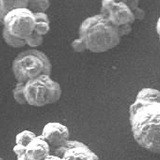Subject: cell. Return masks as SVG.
Returning <instances> with one entry per match:
<instances>
[{
  "label": "cell",
  "mask_w": 160,
  "mask_h": 160,
  "mask_svg": "<svg viewBox=\"0 0 160 160\" xmlns=\"http://www.w3.org/2000/svg\"><path fill=\"white\" fill-rule=\"evenodd\" d=\"M129 121L134 140L142 148L160 154V102L133 101Z\"/></svg>",
  "instance_id": "1"
},
{
  "label": "cell",
  "mask_w": 160,
  "mask_h": 160,
  "mask_svg": "<svg viewBox=\"0 0 160 160\" xmlns=\"http://www.w3.org/2000/svg\"><path fill=\"white\" fill-rule=\"evenodd\" d=\"M79 38L86 44V48L93 53L106 52L116 47L121 36L118 28L112 25L101 13L84 19L79 26Z\"/></svg>",
  "instance_id": "2"
},
{
  "label": "cell",
  "mask_w": 160,
  "mask_h": 160,
  "mask_svg": "<svg viewBox=\"0 0 160 160\" xmlns=\"http://www.w3.org/2000/svg\"><path fill=\"white\" fill-rule=\"evenodd\" d=\"M52 65L48 56L37 49H27L17 54L12 62V73L16 82L27 83L42 75H50Z\"/></svg>",
  "instance_id": "3"
},
{
  "label": "cell",
  "mask_w": 160,
  "mask_h": 160,
  "mask_svg": "<svg viewBox=\"0 0 160 160\" xmlns=\"http://www.w3.org/2000/svg\"><path fill=\"white\" fill-rule=\"evenodd\" d=\"M60 84L50 75H42L25 83L24 96L30 106L43 107L57 102L61 97Z\"/></svg>",
  "instance_id": "4"
},
{
  "label": "cell",
  "mask_w": 160,
  "mask_h": 160,
  "mask_svg": "<svg viewBox=\"0 0 160 160\" xmlns=\"http://www.w3.org/2000/svg\"><path fill=\"white\" fill-rule=\"evenodd\" d=\"M36 20L28 8L13 9L3 20V29L13 36L25 40L34 32Z\"/></svg>",
  "instance_id": "5"
},
{
  "label": "cell",
  "mask_w": 160,
  "mask_h": 160,
  "mask_svg": "<svg viewBox=\"0 0 160 160\" xmlns=\"http://www.w3.org/2000/svg\"><path fill=\"white\" fill-rule=\"evenodd\" d=\"M100 13L117 28L123 25H132L135 21L132 10L125 1L103 0L101 2Z\"/></svg>",
  "instance_id": "6"
},
{
  "label": "cell",
  "mask_w": 160,
  "mask_h": 160,
  "mask_svg": "<svg viewBox=\"0 0 160 160\" xmlns=\"http://www.w3.org/2000/svg\"><path fill=\"white\" fill-rule=\"evenodd\" d=\"M54 155L62 160H99V157L86 144L76 140H68L61 147L53 150Z\"/></svg>",
  "instance_id": "7"
},
{
  "label": "cell",
  "mask_w": 160,
  "mask_h": 160,
  "mask_svg": "<svg viewBox=\"0 0 160 160\" xmlns=\"http://www.w3.org/2000/svg\"><path fill=\"white\" fill-rule=\"evenodd\" d=\"M41 136L52 150L61 147L69 140V130L67 126L58 122H49L44 125Z\"/></svg>",
  "instance_id": "8"
},
{
  "label": "cell",
  "mask_w": 160,
  "mask_h": 160,
  "mask_svg": "<svg viewBox=\"0 0 160 160\" xmlns=\"http://www.w3.org/2000/svg\"><path fill=\"white\" fill-rule=\"evenodd\" d=\"M51 147L41 135L35 137L25 149V155L30 160H44L50 155Z\"/></svg>",
  "instance_id": "9"
},
{
  "label": "cell",
  "mask_w": 160,
  "mask_h": 160,
  "mask_svg": "<svg viewBox=\"0 0 160 160\" xmlns=\"http://www.w3.org/2000/svg\"><path fill=\"white\" fill-rule=\"evenodd\" d=\"M135 101L160 102V90L155 88H142L137 93Z\"/></svg>",
  "instance_id": "10"
},
{
  "label": "cell",
  "mask_w": 160,
  "mask_h": 160,
  "mask_svg": "<svg viewBox=\"0 0 160 160\" xmlns=\"http://www.w3.org/2000/svg\"><path fill=\"white\" fill-rule=\"evenodd\" d=\"M36 136L37 135L32 131H29V130H23V131L19 132L16 135V137H15V144L26 148L28 146V144L31 142Z\"/></svg>",
  "instance_id": "11"
},
{
  "label": "cell",
  "mask_w": 160,
  "mask_h": 160,
  "mask_svg": "<svg viewBox=\"0 0 160 160\" xmlns=\"http://www.w3.org/2000/svg\"><path fill=\"white\" fill-rule=\"evenodd\" d=\"M2 37L4 42L6 43L8 46L10 47H13V48H22L24 46H26V42L25 40L22 39H19L17 37L13 36L10 33H8L6 30H2Z\"/></svg>",
  "instance_id": "12"
},
{
  "label": "cell",
  "mask_w": 160,
  "mask_h": 160,
  "mask_svg": "<svg viewBox=\"0 0 160 160\" xmlns=\"http://www.w3.org/2000/svg\"><path fill=\"white\" fill-rule=\"evenodd\" d=\"M49 6L50 2L48 0H29L28 9L33 13H46Z\"/></svg>",
  "instance_id": "13"
},
{
  "label": "cell",
  "mask_w": 160,
  "mask_h": 160,
  "mask_svg": "<svg viewBox=\"0 0 160 160\" xmlns=\"http://www.w3.org/2000/svg\"><path fill=\"white\" fill-rule=\"evenodd\" d=\"M24 87H25V83L16 82V84H15V86L12 90L13 99L20 105L27 104L26 99H25V96H24Z\"/></svg>",
  "instance_id": "14"
},
{
  "label": "cell",
  "mask_w": 160,
  "mask_h": 160,
  "mask_svg": "<svg viewBox=\"0 0 160 160\" xmlns=\"http://www.w3.org/2000/svg\"><path fill=\"white\" fill-rule=\"evenodd\" d=\"M43 40V36L37 34L36 32H33L30 36L25 39V42H26L27 46H29L31 49H35L36 47H39L40 45H42Z\"/></svg>",
  "instance_id": "15"
},
{
  "label": "cell",
  "mask_w": 160,
  "mask_h": 160,
  "mask_svg": "<svg viewBox=\"0 0 160 160\" xmlns=\"http://www.w3.org/2000/svg\"><path fill=\"white\" fill-rule=\"evenodd\" d=\"M13 10L12 0H0V19L4 20L5 16Z\"/></svg>",
  "instance_id": "16"
},
{
  "label": "cell",
  "mask_w": 160,
  "mask_h": 160,
  "mask_svg": "<svg viewBox=\"0 0 160 160\" xmlns=\"http://www.w3.org/2000/svg\"><path fill=\"white\" fill-rule=\"evenodd\" d=\"M50 31V22H36L34 28V32L44 37Z\"/></svg>",
  "instance_id": "17"
},
{
  "label": "cell",
  "mask_w": 160,
  "mask_h": 160,
  "mask_svg": "<svg viewBox=\"0 0 160 160\" xmlns=\"http://www.w3.org/2000/svg\"><path fill=\"white\" fill-rule=\"evenodd\" d=\"M71 48L73 49V51L77 52V53H81V52H84L86 51L87 48H86V44L83 41L81 38H76L74 39L72 43H71Z\"/></svg>",
  "instance_id": "18"
},
{
  "label": "cell",
  "mask_w": 160,
  "mask_h": 160,
  "mask_svg": "<svg viewBox=\"0 0 160 160\" xmlns=\"http://www.w3.org/2000/svg\"><path fill=\"white\" fill-rule=\"evenodd\" d=\"M28 5H29V0H12L13 9L28 8Z\"/></svg>",
  "instance_id": "19"
},
{
  "label": "cell",
  "mask_w": 160,
  "mask_h": 160,
  "mask_svg": "<svg viewBox=\"0 0 160 160\" xmlns=\"http://www.w3.org/2000/svg\"><path fill=\"white\" fill-rule=\"evenodd\" d=\"M131 10H132V12H133L135 20H143L144 19V17H145V11L142 8H140L139 6H137V7H135V8H133Z\"/></svg>",
  "instance_id": "20"
},
{
  "label": "cell",
  "mask_w": 160,
  "mask_h": 160,
  "mask_svg": "<svg viewBox=\"0 0 160 160\" xmlns=\"http://www.w3.org/2000/svg\"><path fill=\"white\" fill-rule=\"evenodd\" d=\"M34 17H35V20H36V22H50L47 13H44V12L34 13Z\"/></svg>",
  "instance_id": "21"
},
{
  "label": "cell",
  "mask_w": 160,
  "mask_h": 160,
  "mask_svg": "<svg viewBox=\"0 0 160 160\" xmlns=\"http://www.w3.org/2000/svg\"><path fill=\"white\" fill-rule=\"evenodd\" d=\"M131 31H132L131 25H123V26H121V27H118V32H119L121 37L125 36V35H128Z\"/></svg>",
  "instance_id": "22"
},
{
  "label": "cell",
  "mask_w": 160,
  "mask_h": 160,
  "mask_svg": "<svg viewBox=\"0 0 160 160\" xmlns=\"http://www.w3.org/2000/svg\"><path fill=\"white\" fill-rule=\"evenodd\" d=\"M25 149H26V148H24L22 146H19V145L15 144L14 147H13V152H14L15 155H16V157H17V156H20V155H22V154L25 153Z\"/></svg>",
  "instance_id": "23"
},
{
  "label": "cell",
  "mask_w": 160,
  "mask_h": 160,
  "mask_svg": "<svg viewBox=\"0 0 160 160\" xmlns=\"http://www.w3.org/2000/svg\"><path fill=\"white\" fill-rule=\"evenodd\" d=\"M44 160H62V159L58 156H56V155H54V154H50L49 156L47 158H45Z\"/></svg>",
  "instance_id": "24"
},
{
  "label": "cell",
  "mask_w": 160,
  "mask_h": 160,
  "mask_svg": "<svg viewBox=\"0 0 160 160\" xmlns=\"http://www.w3.org/2000/svg\"><path fill=\"white\" fill-rule=\"evenodd\" d=\"M156 32L158 34V36L160 38V17L158 18L157 22H156Z\"/></svg>",
  "instance_id": "25"
},
{
  "label": "cell",
  "mask_w": 160,
  "mask_h": 160,
  "mask_svg": "<svg viewBox=\"0 0 160 160\" xmlns=\"http://www.w3.org/2000/svg\"><path fill=\"white\" fill-rule=\"evenodd\" d=\"M17 160H30L26 155H25V153L24 154H22V155H20V156H17Z\"/></svg>",
  "instance_id": "26"
},
{
  "label": "cell",
  "mask_w": 160,
  "mask_h": 160,
  "mask_svg": "<svg viewBox=\"0 0 160 160\" xmlns=\"http://www.w3.org/2000/svg\"><path fill=\"white\" fill-rule=\"evenodd\" d=\"M0 25H2L3 26V20H1V19H0Z\"/></svg>",
  "instance_id": "27"
},
{
  "label": "cell",
  "mask_w": 160,
  "mask_h": 160,
  "mask_svg": "<svg viewBox=\"0 0 160 160\" xmlns=\"http://www.w3.org/2000/svg\"><path fill=\"white\" fill-rule=\"evenodd\" d=\"M0 160H3V159H2V157H1V156H0Z\"/></svg>",
  "instance_id": "28"
}]
</instances>
